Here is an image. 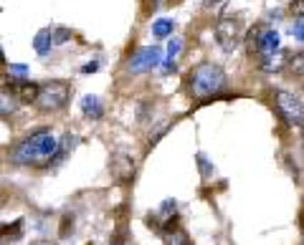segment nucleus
<instances>
[{
  "label": "nucleus",
  "instance_id": "nucleus-1",
  "mask_svg": "<svg viewBox=\"0 0 304 245\" xmlns=\"http://www.w3.org/2000/svg\"><path fill=\"white\" fill-rule=\"evenodd\" d=\"M56 152H58L56 137L51 134V131L41 129V131H36V134L26 137L10 152V160L15 164H26V167L36 164V167H41V164H51V160L56 157Z\"/></svg>",
  "mask_w": 304,
  "mask_h": 245
},
{
  "label": "nucleus",
  "instance_id": "nucleus-2",
  "mask_svg": "<svg viewBox=\"0 0 304 245\" xmlns=\"http://www.w3.org/2000/svg\"><path fill=\"white\" fill-rule=\"evenodd\" d=\"M226 83V74L221 66L215 63H201L195 66L193 74H190V91L195 99H208L215 91H221Z\"/></svg>",
  "mask_w": 304,
  "mask_h": 245
},
{
  "label": "nucleus",
  "instance_id": "nucleus-3",
  "mask_svg": "<svg viewBox=\"0 0 304 245\" xmlns=\"http://www.w3.org/2000/svg\"><path fill=\"white\" fill-rule=\"evenodd\" d=\"M215 38L223 46V51H233L238 48V43L244 38V23L238 15H223L215 23Z\"/></svg>",
  "mask_w": 304,
  "mask_h": 245
},
{
  "label": "nucleus",
  "instance_id": "nucleus-4",
  "mask_svg": "<svg viewBox=\"0 0 304 245\" xmlns=\"http://www.w3.org/2000/svg\"><path fill=\"white\" fill-rule=\"evenodd\" d=\"M249 51L256 53V56H269V53H276L281 51V41H279V33L269 26H258L251 31L249 36Z\"/></svg>",
  "mask_w": 304,
  "mask_h": 245
},
{
  "label": "nucleus",
  "instance_id": "nucleus-5",
  "mask_svg": "<svg viewBox=\"0 0 304 245\" xmlns=\"http://www.w3.org/2000/svg\"><path fill=\"white\" fill-rule=\"evenodd\" d=\"M69 96H71V88L66 81H51V83H43L41 86V96H38V106L41 109H63L69 104Z\"/></svg>",
  "mask_w": 304,
  "mask_h": 245
},
{
  "label": "nucleus",
  "instance_id": "nucleus-6",
  "mask_svg": "<svg viewBox=\"0 0 304 245\" xmlns=\"http://www.w3.org/2000/svg\"><path fill=\"white\" fill-rule=\"evenodd\" d=\"M276 109L281 119H284L287 124L292 126H304V104L289 94V91H276Z\"/></svg>",
  "mask_w": 304,
  "mask_h": 245
},
{
  "label": "nucleus",
  "instance_id": "nucleus-7",
  "mask_svg": "<svg viewBox=\"0 0 304 245\" xmlns=\"http://www.w3.org/2000/svg\"><path fill=\"white\" fill-rule=\"evenodd\" d=\"M157 63H162V51H160V46H147V48H140L132 58H129L127 69L132 71V74H142V71L155 69Z\"/></svg>",
  "mask_w": 304,
  "mask_h": 245
},
{
  "label": "nucleus",
  "instance_id": "nucleus-8",
  "mask_svg": "<svg viewBox=\"0 0 304 245\" xmlns=\"http://www.w3.org/2000/svg\"><path fill=\"white\" fill-rule=\"evenodd\" d=\"M10 91H13V96H15L20 104H33V101H38V96H41V86H38L36 81L15 79V81H10Z\"/></svg>",
  "mask_w": 304,
  "mask_h": 245
},
{
  "label": "nucleus",
  "instance_id": "nucleus-9",
  "mask_svg": "<svg viewBox=\"0 0 304 245\" xmlns=\"http://www.w3.org/2000/svg\"><path fill=\"white\" fill-rule=\"evenodd\" d=\"M292 56H287V51H276V53H269V56H258V69L261 71H281L284 63H289Z\"/></svg>",
  "mask_w": 304,
  "mask_h": 245
},
{
  "label": "nucleus",
  "instance_id": "nucleus-10",
  "mask_svg": "<svg viewBox=\"0 0 304 245\" xmlns=\"http://www.w3.org/2000/svg\"><path fill=\"white\" fill-rule=\"evenodd\" d=\"M51 46H53V31H51V28L38 31L36 38H33V48H36V53H38V56H49Z\"/></svg>",
  "mask_w": 304,
  "mask_h": 245
},
{
  "label": "nucleus",
  "instance_id": "nucleus-11",
  "mask_svg": "<svg viewBox=\"0 0 304 245\" xmlns=\"http://www.w3.org/2000/svg\"><path fill=\"white\" fill-rule=\"evenodd\" d=\"M81 111H84L86 117L99 119V117H101V104H99V99H97V96H84V99H81Z\"/></svg>",
  "mask_w": 304,
  "mask_h": 245
},
{
  "label": "nucleus",
  "instance_id": "nucleus-12",
  "mask_svg": "<svg viewBox=\"0 0 304 245\" xmlns=\"http://www.w3.org/2000/svg\"><path fill=\"white\" fill-rule=\"evenodd\" d=\"M172 28H175V23H172L170 18H160V20L152 23V36L155 38H167L172 33Z\"/></svg>",
  "mask_w": 304,
  "mask_h": 245
},
{
  "label": "nucleus",
  "instance_id": "nucleus-13",
  "mask_svg": "<svg viewBox=\"0 0 304 245\" xmlns=\"http://www.w3.org/2000/svg\"><path fill=\"white\" fill-rule=\"evenodd\" d=\"M180 53V41L178 38H172L167 43V58H165V71H172L175 69V56Z\"/></svg>",
  "mask_w": 304,
  "mask_h": 245
},
{
  "label": "nucleus",
  "instance_id": "nucleus-14",
  "mask_svg": "<svg viewBox=\"0 0 304 245\" xmlns=\"http://www.w3.org/2000/svg\"><path fill=\"white\" fill-rule=\"evenodd\" d=\"M20 235H23V220H15V222H8V225H3V238L8 240H18Z\"/></svg>",
  "mask_w": 304,
  "mask_h": 245
},
{
  "label": "nucleus",
  "instance_id": "nucleus-15",
  "mask_svg": "<svg viewBox=\"0 0 304 245\" xmlns=\"http://www.w3.org/2000/svg\"><path fill=\"white\" fill-rule=\"evenodd\" d=\"M289 71L294 76H304V51H299L289 58Z\"/></svg>",
  "mask_w": 304,
  "mask_h": 245
},
{
  "label": "nucleus",
  "instance_id": "nucleus-16",
  "mask_svg": "<svg viewBox=\"0 0 304 245\" xmlns=\"http://www.w3.org/2000/svg\"><path fill=\"white\" fill-rule=\"evenodd\" d=\"M289 13L297 18H304V0H292L289 3Z\"/></svg>",
  "mask_w": 304,
  "mask_h": 245
},
{
  "label": "nucleus",
  "instance_id": "nucleus-17",
  "mask_svg": "<svg viewBox=\"0 0 304 245\" xmlns=\"http://www.w3.org/2000/svg\"><path fill=\"white\" fill-rule=\"evenodd\" d=\"M289 33L294 36V38H299V41H304V18L302 20H297L294 26H289Z\"/></svg>",
  "mask_w": 304,
  "mask_h": 245
},
{
  "label": "nucleus",
  "instance_id": "nucleus-18",
  "mask_svg": "<svg viewBox=\"0 0 304 245\" xmlns=\"http://www.w3.org/2000/svg\"><path fill=\"white\" fill-rule=\"evenodd\" d=\"M61 225H63V228H61V238H66V235H69V230H74V217H69V215H66Z\"/></svg>",
  "mask_w": 304,
  "mask_h": 245
},
{
  "label": "nucleus",
  "instance_id": "nucleus-19",
  "mask_svg": "<svg viewBox=\"0 0 304 245\" xmlns=\"http://www.w3.org/2000/svg\"><path fill=\"white\" fill-rule=\"evenodd\" d=\"M94 71H99V63L97 61H92V63H86L84 69H81V74H94Z\"/></svg>",
  "mask_w": 304,
  "mask_h": 245
},
{
  "label": "nucleus",
  "instance_id": "nucleus-20",
  "mask_svg": "<svg viewBox=\"0 0 304 245\" xmlns=\"http://www.w3.org/2000/svg\"><path fill=\"white\" fill-rule=\"evenodd\" d=\"M175 210V200H165L162 203V212H172Z\"/></svg>",
  "mask_w": 304,
  "mask_h": 245
},
{
  "label": "nucleus",
  "instance_id": "nucleus-21",
  "mask_svg": "<svg viewBox=\"0 0 304 245\" xmlns=\"http://www.w3.org/2000/svg\"><path fill=\"white\" fill-rule=\"evenodd\" d=\"M69 36H71L69 31H56V33H53V38H56V41H66Z\"/></svg>",
  "mask_w": 304,
  "mask_h": 245
},
{
  "label": "nucleus",
  "instance_id": "nucleus-22",
  "mask_svg": "<svg viewBox=\"0 0 304 245\" xmlns=\"http://www.w3.org/2000/svg\"><path fill=\"white\" fill-rule=\"evenodd\" d=\"M10 69H13L15 74H26V66H23V63H13Z\"/></svg>",
  "mask_w": 304,
  "mask_h": 245
},
{
  "label": "nucleus",
  "instance_id": "nucleus-23",
  "mask_svg": "<svg viewBox=\"0 0 304 245\" xmlns=\"http://www.w3.org/2000/svg\"><path fill=\"white\" fill-rule=\"evenodd\" d=\"M218 3H221V0H203V8H215Z\"/></svg>",
  "mask_w": 304,
  "mask_h": 245
},
{
  "label": "nucleus",
  "instance_id": "nucleus-24",
  "mask_svg": "<svg viewBox=\"0 0 304 245\" xmlns=\"http://www.w3.org/2000/svg\"><path fill=\"white\" fill-rule=\"evenodd\" d=\"M36 245H53V243H36Z\"/></svg>",
  "mask_w": 304,
  "mask_h": 245
},
{
  "label": "nucleus",
  "instance_id": "nucleus-25",
  "mask_svg": "<svg viewBox=\"0 0 304 245\" xmlns=\"http://www.w3.org/2000/svg\"><path fill=\"white\" fill-rule=\"evenodd\" d=\"M89 245H92V243H89Z\"/></svg>",
  "mask_w": 304,
  "mask_h": 245
}]
</instances>
